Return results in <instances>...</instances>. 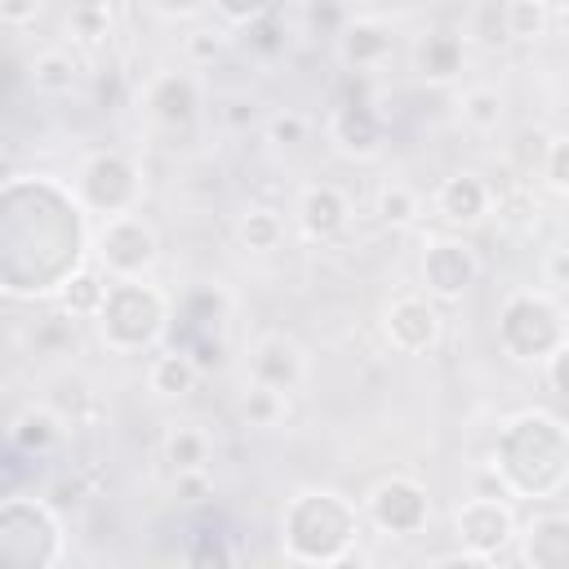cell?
I'll return each instance as SVG.
<instances>
[{"mask_svg":"<svg viewBox=\"0 0 569 569\" xmlns=\"http://www.w3.org/2000/svg\"><path fill=\"white\" fill-rule=\"evenodd\" d=\"M387 50H392V36H387L379 23H357V28L343 32V54H348V63H357V67L379 63Z\"/></svg>","mask_w":569,"mask_h":569,"instance_id":"4fadbf2b","label":"cell"},{"mask_svg":"<svg viewBox=\"0 0 569 569\" xmlns=\"http://www.w3.org/2000/svg\"><path fill=\"white\" fill-rule=\"evenodd\" d=\"M156 6H161L165 14H192V10L200 6V0H156Z\"/></svg>","mask_w":569,"mask_h":569,"instance_id":"4dcf8cb0","label":"cell"},{"mask_svg":"<svg viewBox=\"0 0 569 569\" xmlns=\"http://www.w3.org/2000/svg\"><path fill=\"white\" fill-rule=\"evenodd\" d=\"M169 463H174L178 472H192V468H200V463H205V436H200V431H187V427H178V431L169 436Z\"/></svg>","mask_w":569,"mask_h":569,"instance_id":"d6986e66","label":"cell"},{"mask_svg":"<svg viewBox=\"0 0 569 569\" xmlns=\"http://www.w3.org/2000/svg\"><path fill=\"white\" fill-rule=\"evenodd\" d=\"M218 10L237 23H254L259 14H267V0H218Z\"/></svg>","mask_w":569,"mask_h":569,"instance_id":"4316f807","label":"cell"},{"mask_svg":"<svg viewBox=\"0 0 569 569\" xmlns=\"http://www.w3.org/2000/svg\"><path fill=\"white\" fill-rule=\"evenodd\" d=\"M333 139H338V147L352 152V156H374L383 134H379L374 111H365V107H343V111L333 117Z\"/></svg>","mask_w":569,"mask_h":569,"instance_id":"30bf717a","label":"cell"},{"mask_svg":"<svg viewBox=\"0 0 569 569\" xmlns=\"http://www.w3.org/2000/svg\"><path fill=\"white\" fill-rule=\"evenodd\" d=\"M241 241H245L250 250H276V241H281V218H276L272 209H250V214L241 218Z\"/></svg>","mask_w":569,"mask_h":569,"instance_id":"9a60e30c","label":"cell"},{"mask_svg":"<svg viewBox=\"0 0 569 569\" xmlns=\"http://www.w3.org/2000/svg\"><path fill=\"white\" fill-rule=\"evenodd\" d=\"M187 50H192L196 58H218V36H209V32H196Z\"/></svg>","mask_w":569,"mask_h":569,"instance_id":"f546056e","label":"cell"},{"mask_svg":"<svg viewBox=\"0 0 569 569\" xmlns=\"http://www.w3.org/2000/svg\"><path fill=\"white\" fill-rule=\"evenodd\" d=\"M276 414H281V392H272V387H254L250 396H245V418L250 423H259V427H272L276 423Z\"/></svg>","mask_w":569,"mask_h":569,"instance_id":"7402d4cb","label":"cell"},{"mask_svg":"<svg viewBox=\"0 0 569 569\" xmlns=\"http://www.w3.org/2000/svg\"><path fill=\"white\" fill-rule=\"evenodd\" d=\"M503 28H507V36H521V41L538 36L543 32V6L538 0H512V6L503 10Z\"/></svg>","mask_w":569,"mask_h":569,"instance_id":"ac0fdd59","label":"cell"},{"mask_svg":"<svg viewBox=\"0 0 569 569\" xmlns=\"http://www.w3.org/2000/svg\"><path fill=\"white\" fill-rule=\"evenodd\" d=\"M32 80H36V89H45V94H67V89L76 85V63H72L67 54L50 50V54H41V58H36Z\"/></svg>","mask_w":569,"mask_h":569,"instance_id":"5bb4252c","label":"cell"},{"mask_svg":"<svg viewBox=\"0 0 569 569\" xmlns=\"http://www.w3.org/2000/svg\"><path fill=\"white\" fill-rule=\"evenodd\" d=\"M440 320H436V307L423 303V298H401L392 311H387V333H392V343L405 348V352H423L431 348V338H436Z\"/></svg>","mask_w":569,"mask_h":569,"instance_id":"7a4b0ae2","label":"cell"},{"mask_svg":"<svg viewBox=\"0 0 569 569\" xmlns=\"http://www.w3.org/2000/svg\"><path fill=\"white\" fill-rule=\"evenodd\" d=\"M267 130H272V139H276V143H285V147H294V143H303V139H307V121H303V117H294V111H289V117H276Z\"/></svg>","mask_w":569,"mask_h":569,"instance_id":"d4e9b609","label":"cell"},{"mask_svg":"<svg viewBox=\"0 0 569 569\" xmlns=\"http://www.w3.org/2000/svg\"><path fill=\"white\" fill-rule=\"evenodd\" d=\"M565 161H569V147L556 139V143H551V161H547V183H551L556 192H565Z\"/></svg>","mask_w":569,"mask_h":569,"instance_id":"83f0119b","label":"cell"},{"mask_svg":"<svg viewBox=\"0 0 569 569\" xmlns=\"http://www.w3.org/2000/svg\"><path fill=\"white\" fill-rule=\"evenodd\" d=\"M436 205H440V214H445L449 222H477V218L485 214V205H490V192H485V183H477L472 174H459V178H449V183L440 187Z\"/></svg>","mask_w":569,"mask_h":569,"instance_id":"ba28073f","label":"cell"},{"mask_svg":"<svg viewBox=\"0 0 569 569\" xmlns=\"http://www.w3.org/2000/svg\"><path fill=\"white\" fill-rule=\"evenodd\" d=\"M298 374H303L298 348L285 343V338H267V343L259 348V357H254V379L263 387H272V392H285V387L298 383Z\"/></svg>","mask_w":569,"mask_h":569,"instance_id":"8992f818","label":"cell"},{"mask_svg":"<svg viewBox=\"0 0 569 569\" xmlns=\"http://www.w3.org/2000/svg\"><path fill=\"white\" fill-rule=\"evenodd\" d=\"M560 281H565V254L556 250V254H551V285L560 289Z\"/></svg>","mask_w":569,"mask_h":569,"instance_id":"1f68e13d","label":"cell"},{"mask_svg":"<svg viewBox=\"0 0 569 569\" xmlns=\"http://www.w3.org/2000/svg\"><path fill=\"white\" fill-rule=\"evenodd\" d=\"M102 298H107V285H98L94 276H76V281H72V289H67L72 311H94Z\"/></svg>","mask_w":569,"mask_h":569,"instance_id":"603a6c76","label":"cell"},{"mask_svg":"<svg viewBox=\"0 0 569 569\" xmlns=\"http://www.w3.org/2000/svg\"><path fill=\"white\" fill-rule=\"evenodd\" d=\"M463 117H468V125H477V130H499V121H503V98H499V89H472V94L463 98Z\"/></svg>","mask_w":569,"mask_h":569,"instance_id":"e0dca14e","label":"cell"},{"mask_svg":"<svg viewBox=\"0 0 569 569\" xmlns=\"http://www.w3.org/2000/svg\"><path fill=\"white\" fill-rule=\"evenodd\" d=\"M379 214H383L387 222H409V218L418 214V196H414L405 183H392V187L379 192Z\"/></svg>","mask_w":569,"mask_h":569,"instance_id":"ffe728a7","label":"cell"},{"mask_svg":"<svg viewBox=\"0 0 569 569\" xmlns=\"http://www.w3.org/2000/svg\"><path fill=\"white\" fill-rule=\"evenodd\" d=\"M307 23L316 32H343V6H338V0H311Z\"/></svg>","mask_w":569,"mask_h":569,"instance_id":"cb8c5ba5","label":"cell"},{"mask_svg":"<svg viewBox=\"0 0 569 569\" xmlns=\"http://www.w3.org/2000/svg\"><path fill=\"white\" fill-rule=\"evenodd\" d=\"M102 254L117 272H139L143 263H152L156 241H152V232L139 218H117L107 227V237H102Z\"/></svg>","mask_w":569,"mask_h":569,"instance_id":"6da1fadb","label":"cell"},{"mask_svg":"<svg viewBox=\"0 0 569 569\" xmlns=\"http://www.w3.org/2000/svg\"><path fill=\"white\" fill-rule=\"evenodd\" d=\"M423 512H427L423 494H418L414 485H405V481L379 485V494H374V516H379V525H387V529H396V534L418 529V525H423Z\"/></svg>","mask_w":569,"mask_h":569,"instance_id":"5b68a950","label":"cell"},{"mask_svg":"<svg viewBox=\"0 0 569 569\" xmlns=\"http://www.w3.org/2000/svg\"><path fill=\"white\" fill-rule=\"evenodd\" d=\"M525 556L538 565V569H556L569 560V521L560 512L551 516H538L529 525V538H525Z\"/></svg>","mask_w":569,"mask_h":569,"instance_id":"52a82bcc","label":"cell"},{"mask_svg":"<svg viewBox=\"0 0 569 569\" xmlns=\"http://www.w3.org/2000/svg\"><path fill=\"white\" fill-rule=\"evenodd\" d=\"M276 36H281V28H276L272 19H263V14L250 23V45H254V50H263V54H276V50L285 45V41H276Z\"/></svg>","mask_w":569,"mask_h":569,"instance_id":"484cf974","label":"cell"},{"mask_svg":"<svg viewBox=\"0 0 569 569\" xmlns=\"http://www.w3.org/2000/svg\"><path fill=\"white\" fill-rule=\"evenodd\" d=\"M152 111H156L165 125H187L196 117V89H192V80L165 76L156 85V94H152Z\"/></svg>","mask_w":569,"mask_h":569,"instance_id":"8fae6325","label":"cell"},{"mask_svg":"<svg viewBox=\"0 0 569 569\" xmlns=\"http://www.w3.org/2000/svg\"><path fill=\"white\" fill-rule=\"evenodd\" d=\"M227 121H232V125H254V102L232 98V102H227Z\"/></svg>","mask_w":569,"mask_h":569,"instance_id":"f1b7e54d","label":"cell"},{"mask_svg":"<svg viewBox=\"0 0 569 569\" xmlns=\"http://www.w3.org/2000/svg\"><path fill=\"white\" fill-rule=\"evenodd\" d=\"M14 436H19V445H23V449H32V445H36V449H45V445L58 436V423H54L50 414H23Z\"/></svg>","mask_w":569,"mask_h":569,"instance_id":"44dd1931","label":"cell"},{"mask_svg":"<svg viewBox=\"0 0 569 569\" xmlns=\"http://www.w3.org/2000/svg\"><path fill=\"white\" fill-rule=\"evenodd\" d=\"M477 276V259L468 245H436L427 254V285L440 294V298H459Z\"/></svg>","mask_w":569,"mask_h":569,"instance_id":"3957f363","label":"cell"},{"mask_svg":"<svg viewBox=\"0 0 569 569\" xmlns=\"http://www.w3.org/2000/svg\"><path fill=\"white\" fill-rule=\"evenodd\" d=\"M459 58H463V45H459V36H449V32L431 36L427 50H423V67H427L431 76H440V80L459 72Z\"/></svg>","mask_w":569,"mask_h":569,"instance_id":"2e32d148","label":"cell"},{"mask_svg":"<svg viewBox=\"0 0 569 569\" xmlns=\"http://www.w3.org/2000/svg\"><path fill=\"white\" fill-rule=\"evenodd\" d=\"M348 222V200L333 187H307L303 196V227L311 237H338Z\"/></svg>","mask_w":569,"mask_h":569,"instance_id":"9c48e42d","label":"cell"},{"mask_svg":"<svg viewBox=\"0 0 569 569\" xmlns=\"http://www.w3.org/2000/svg\"><path fill=\"white\" fill-rule=\"evenodd\" d=\"M459 525H463V538L477 547V560H485L490 547L499 551V543L512 538V516H507V507H499L494 499L468 503V512L459 516Z\"/></svg>","mask_w":569,"mask_h":569,"instance_id":"277c9868","label":"cell"},{"mask_svg":"<svg viewBox=\"0 0 569 569\" xmlns=\"http://www.w3.org/2000/svg\"><path fill=\"white\" fill-rule=\"evenodd\" d=\"M196 379H200V370H196L192 352H169V357H161L152 365V387L161 396H183V392L196 387Z\"/></svg>","mask_w":569,"mask_h":569,"instance_id":"7c38bea8","label":"cell"}]
</instances>
